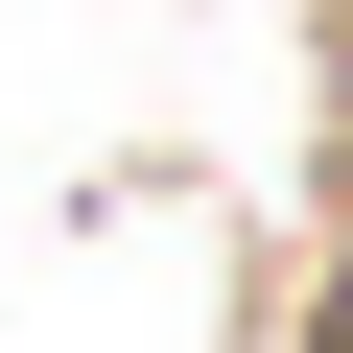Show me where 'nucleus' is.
I'll return each instance as SVG.
<instances>
[{
  "label": "nucleus",
  "instance_id": "1",
  "mask_svg": "<svg viewBox=\"0 0 353 353\" xmlns=\"http://www.w3.org/2000/svg\"><path fill=\"white\" fill-rule=\"evenodd\" d=\"M330 353H353V283H330Z\"/></svg>",
  "mask_w": 353,
  "mask_h": 353
}]
</instances>
